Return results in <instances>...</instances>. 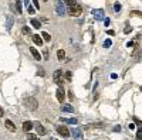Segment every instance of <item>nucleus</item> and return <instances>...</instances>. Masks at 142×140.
<instances>
[{"label":"nucleus","mask_w":142,"mask_h":140,"mask_svg":"<svg viewBox=\"0 0 142 140\" xmlns=\"http://www.w3.org/2000/svg\"><path fill=\"white\" fill-rule=\"evenodd\" d=\"M114 10H115V11H119V10H121V4H115V6H114Z\"/></svg>","instance_id":"obj_30"},{"label":"nucleus","mask_w":142,"mask_h":140,"mask_svg":"<svg viewBox=\"0 0 142 140\" xmlns=\"http://www.w3.org/2000/svg\"><path fill=\"white\" fill-rule=\"evenodd\" d=\"M71 134H73V137L77 140H81L83 139V130L80 129V127H73V132H71Z\"/></svg>","instance_id":"obj_4"},{"label":"nucleus","mask_w":142,"mask_h":140,"mask_svg":"<svg viewBox=\"0 0 142 140\" xmlns=\"http://www.w3.org/2000/svg\"><path fill=\"white\" fill-rule=\"evenodd\" d=\"M37 75H44V69H43V68H40V69H38V72H37Z\"/></svg>","instance_id":"obj_32"},{"label":"nucleus","mask_w":142,"mask_h":140,"mask_svg":"<svg viewBox=\"0 0 142 140\" xmlns=\"http://www.w3.org/2000/svg\"><path fill=\"white\" fill-rule=\"evenodd\" d=\"M56 93H57V99H58V102L63 103V100H64V98H66V92H64V89H63V88H58Z\"/></svg>","instance_id":"obj_9"},{"label":"nucleus","mask_w":142,"mask_h":140,"mask_svg":"<svg viewBox=\"0 0 142 140\" xmlns=\"http://www.w3.org/2000/svg\"><path fill=\"white\" fill-rule=\"evenodd\" d=\"M30 52H31V55L34 57V59H37V61L41 59V55H40V52L37 51V48H30Z\"/></svg>","instance_id":"obj_14"},{"label":"nucleus","mask_w":142,"mask_h":140,"mask_svg":"<svg viewBox=\"0 0 142 140\" xmlns=\"http://www.w3.org/2000/svg\"><path fill=\"white\" fill-rule=\"evenodd\" d=\"M36 130H37V133H38L40 136H43V134H46V133H47L46 127H44L43 124H40V123H36Z\"/></svg>","instance_id":"obj_10"},{"label":"nucleus","mask_w":142,"mask_h":140,"mask_svg":"<svg viewBox=\"0 0 142 140\" xmlns=\"http://www.w3.org/2000/svg\"><path fill=\"white\" fill-rule=\"evenodd\" d=\"M57 132H58L61 136H64V137H68V136H70V132H68V129L66 127V126H63V124L57 126Z\"/></svg>","instance_id":"obj_6"},{"label":"nucleus","mask_w":142,"mask_h":140,"mask_svg":"<svg viewBox=\"0 0 142 140\" xmlns=\"http://www.w3.org/2000/svg\"><path fill=\"white\" fill-rule=\"evenodd\" d=\"M33 1V4H34V7L36 8H40V3H38V0H31Z\"/></svg>","instance_id":"obj_28"},{"label":"nucleus","mask_w":142,"mask_h":140,"mask_svg":"<svg viewBox=\"0 0 142 140\" xmlns=\"http://www.w3.org/2000/svg\"><path fill=\"white\" fill-rule=\"evenodd\" d=\"M51 140H57V139H51Z\"/></svg>","instance_id":"obj_40"},{"label":"nucleus","mask_w":142,"mask_h":140,"mask_svg":"<svg viewBox=\"0 0 142 140\" xmlns=\"http://www.w3.org/2000/svg\"><path fill=\"white\" fill-rule=\"evenodd\" d=\"M4 126L7 127L10 132H16V126H14V123L11 122V120H9V119H6V122H4Z\"/></svg>","instance_id":"obj_11"},{"label":"nucleus","mask_w":142,"mask_h":140,"mask_svg":"<svg viewBox=\"0 0 142 140\" xmlns=\"http://www.w3.org/2000/svg\"><path fill=\"white\" fill-rule=\"evenodd\" d=\"M11 24H13V18H11V17H9V18H7V24H6V28L10 30V28H11Z\"/></svg>","instance_id":"obj_23"},{"label":"nucleus","mask_w":142,"mask_h":140,"mask_svg":"<svg viewBox=\"0 0 142 140\" xmlns=\"http://www.w3.org/2000/svg\"><path fill=\"white\" fill-rule=\"evenodd\" d=\"M27 10H28V13H30V14H34V7H33V6H30V4H28V6H27Z\"/></svg>","instance_id":"obj_27"},{"label":"nucleus","mask_w":142,"mask_h":140,"mask_svg":"<svg viewBox=\"0 0 142 140\" xmlns=\"http://www.w3.org/2000/svg\"><path fill=\"white\" fill-rule=\"evenodd\" d=\"M24 105L28 107V109H31V110H36L38 103H37V100H36L34 98H26V99H24Z\"/></svg>","instance_id":"obj_3"},{"label":"nucleus","mask_w":142,"mask_h":140,"mask_svg":"<svg viewBox=\"0 0 142 140\" xmlns=\"http://www.w3.org/2000/svg\"><path fill=\"white\" fill-rule=\"evenodd\" d=\"M63 3H66L68 7H73V6L77 4V0H63Z\"/></svg>","instance_id":"obj_19"},{"label":"nucleus","mask_w":142,"mask_h":140,"mask_svg":"<svg viewBox=\"0 0 142 140\" xmlns=\"http://www.w3.org/2000/svg\"><path fill=\"white\" fill-rule=\"evenodd\" d=\"M136 140H142V129L138 127V132H136Z\"/></svg>","instance_id":"obj_24"},{"label":"nucleus","mask_w":142,"mask_h":140,"mask_svg":"<svg viewBox=\"0 0 142 140\" xmlns=\"http://www.w3.org/2000/svg\"><path fill=\"white\" fill-rule=\"evenodd\" d=\"M16 10L19 14H21V11H23V7H21V0H17L16 1Z\"/></svg>","instance_id":"obj_18"},{"label":"nucleus","mask_w":142,"mask_h":140,"mask_svg":"<svg viewBox=\"0 0 142 140\" xmlns=\"http://www.w3.org/2000/svg\"><path fill=\"white\" fill-rule=\"evenodd\" d=\"M117 76H118L117 74H112V75H111V78H112V79H117Z\"/></svg>","instance_id":"obj_39"},{"label":"nucleus","mask_w":142,"mask_h":140,"mask_svg":"<svg viewBox=\"0 0 142 140\" xmlns=\"http://www.w3.org/2000/svg\"><path fill=\"white\" fill-rule=\"evenodd\" d=\"M21 33L24 34V35H30V34H31V30H30V28H28V27H23V28H21Z\"/></svg>","instance_id":"obj_21"},{"label":"nucleus","mask_w":142,"mask_h":140,"mask_svg":"<svg viewBox=\"0 0 142 140\" xmlns=\"http://www.w3.org/2000/svg\"><path fill=\"white\" fill-rule=\"evenodd\" d=\"M61 110L63 112H67V113H71V112H74V106L73 105H61Z\"/></svg>","instance_id":"obj_13"},{"label":"nucleus","mask_w":142,"mask_h":140,"mask_svg":"<svg viewBox=\"0 0 142 140\" xmlns=\"http://www.w3.org/2000/svg\"><path fill=\"white\" fill-rule=\"evenodd\" d=\"M34 123L33 122H30V120H26L24 123H23V130H24L26 133H30V130L33 129Z\"/></svg>","instance_id":"obj_8"},{"label":"nucleus","mask_w":142,"mask_h":140,"mask_svg":"<svg viewBox=\"0 0 142 140\" xmlns=\"http://www.w3.org/2000/svg\"><path fill=\"white\" fill-rule=\"evenodd\" d=\"M41 37H43V40H44V41H50V40H51L50 34H48V33H46V31H44V33L41 34Z\"/></svg>","instance_id":"obj_22"},{"label":"nucleus","mask_w":142,"mask_h":140,"mask_svg":"<svg viewBox=\"0 0 142 140\" xmlns=\"http://www.w3.org/2000/svg\"><path fill=\"white\" fill-rule=\"evenodd\" d=\"M1 116H4V110H3V107L0 106V117H1Z\"/></svg>","instance_id":"obj_35"},{"label":"nucleus","mask_w":142,"mask_h":140,"mask_svg":"<svg viewBox=\"0 0 142 140\" xmlns=\"http://www.w3.org/2000/svg\"><path fill=\"white\" fill-rule=\"evenodd\" d=\"M54 81L58 85L60 88H63V82H64V78H63V69H56L54 72Z\"/></svg>","instance_id":"obj_1"},{"label":"nucleus","mask_w":142,"mask_h":140,"mask_svg":"<svg viewBox=\"0 0 142 140\" xmlns=\"http://www.w3.org/2000/svg\"><path fill=\"white\" fill-rule=\"evenodd\" d=\"M112 130H114V132H121V126H115Z\"/></svg>","instance_id":"obj_31"},{"label":"nucleus","mask_w":142,"mask_h":140,"mask_svg":"<svg viewBox=\"0 0 142 140\" xmlns=\"http://www.w3.org/2000/svg\"><path fill=\"white\" fill-rule=\"evenodd\" d=\"M132 14H134V16H138V17L142 16V13H141V11H132Z\"/></svg>","instance_id":"obj_34"},{"label":"nucleus","mask_w":142,"mask_h":140,"mask_svg":"<svg viewBox=\"0 0 142 140\" xmlns=\"http://www.w3.org/2000/svg\"><path fill=\"white\" fill-rule=\"evenodd\" d=\"M104 21H105V25H109V18H104Z\"/></svg>","instance_id":"obj_36"},{"label":"nucleus","mask_w":142,"mask_h":140,"mask_svg":"<svg viewBox=\"0 0 142 140\" xmlns=\"http://www.w3.org/2000/svg\"><path fill=\"white\" fill-rule=\"evenodd\" d=\"M134 120H135V123L138 124V126H141V120H139L138 117H134Z\"/></svg>","instance_id":"obj_33"},{"label":"nucleus","mask_w":142,"mask_h":140,"mask_svg":"<svg viewBox=\"0 0 142 140\" xmlns=\"http://www.w3.org/2000/svg\"><path fill=\"white\" fill-rule=\"evenodd\" d=\"M31 25H33L34 28H40V27H41V23H40V20H37V18H31Z\"/></svg>","instance_id":"obj_17"},{"label":"nucleus","mask_w":142,"mask_h":140,"mask_svg":"<svg viewBox=\"0 0 142 140\" xmlns=\"http://www.w3.org/2000/svg\"><path fill=\"white\" fill-rule=\"evenodd\" d=\"M108 34H109V35H114L115 33H114V30H108Z\"/></svg>","instance_id":"obj_38"},{"label":"nucleus","mask_w":142,"mask_h":140,"mask_svg":"<svg viewBox=\"0 0 142 140\" xmlns=\"http://www.w3.org/2000/svg\"><path fill=\"white\" fill-rule=\"evenodd\" d=\"M27 140H40L37 134H33V133H27Z\"/></svg>","instance_id":"obj_20"},{"label":"nucleus","mask_w":142,"mask_h":140,"mask_svg":"<svg viewBox=\"0 0 142 140\" xmlns=\"http://www.w3.org/2000/svg\"><path fill=\"white\" fill-rule=\"evenodd\" d=\"M111 45H112V41H111V40H105V41H104V47H105V48H108V47H111Z\"/></svg>","instance_id":"obj_25"},{"label":"nucleus","mask_w":142,"mask_h":140,"mask_svg":"<svg viewBox=\"0 0 142 140\" xmlns=\"http://www.w3.org/2000/svg\"><path fill=\"white\" fill-rule=\"evenodd\" d=\"M57 58H58V61H63L66 58V51L64 49H58L57 51Z\"/></svg>","instance_id":"obj_16"},{"label":"nucleus","mask_w":142,"mask_h":140,"mask_svg":"<svg viewBox=\"0 0 142 140\" xmlns=\"http://www.w3.org/2000/svg\"><path fill=\"white\" fill-rule=\"evenodd\" d=\"M68 98H70V99H73V98H74V95H73V92H68Z\"/></svg>","instance_id":"obj_37"},{"label":"nucleus","mask_w":142,"mask_h":140,"mask_svg":"<svg viewBox=\"0 0 142 140\" xmlns=\"http://www.w3.org/2000/svg\"><path fill=\"white\" fill-rule=\"evenodd\" d=\"M131 30H132V28H131L129 25H126L125 28H124V33H125V34H128V33H131Z\"/></svg>","instance_id":"obj_29"},{"label":"nucleus","mask_w":142,"mask_h":140,"mask_svg":"<svg viewBox=\"0 0 142 140\" xmlns=\"http://www.w3.org/2000/svg\"><path fill=\"white\" fill-rule=\"evenodd\" d=\"M66 79H67V82L71 81V72L70 71H66Z\"/></svg>","instance_id":"obj_26"},{"label":"nucleus","mask_w":142,"mask_h":140,"mask_svg":"<svg viewBox=\"0 0 142 140\" xmlns=\"http://www.w3.org/2000/svg\"><path fill=\"white\" fill-rule=\"evenodd\" d=\"M81 13H83V7L77 3L75 6H73V7H70V16H73V17H78V16H81Z\"/></svg>","instance_id":"obj_2"},{"label":"nucleus","mask_w":142,"mask_h":140,"mask_svg":"<svg viewBox=\"0 0 142 140\" xmlns=\"http://www.w3.org/2000/svg\"><path fill=\"white\" fill-rule=\"evenodd\" d=\"M61 122H64V123H68V124H75L77 123V119L75 117H61Z\"/></svg>","instance_id":"obj_15"},{"label":"nucleus","mask_w":142,"mask_h":140,"mask_svg":"<svg viewBox=\"0 0 142 140\" xmlns=\"http://www.w3.org/2000/svg\"><path fill=\"white\" fill-rule=\"evenodd\" d=\"M56 10H57V14H60V16H63V14L66 13V7H64V3H63V0H58V1H57Z\"/></svg>","instance_id":"obj_5"},{"label":"nucleus","mask_w":142,"mask_h":140,"mask_svg":"<svg viewBox=\"0 0 142 140\" xmlns=\"http://www.w3.org/2000/svg\"><path fill=\"white\" fill-rule=\"evenodd\" d=\"M92 14H94V17H95L97 20H104V10H102V8H95V10H92Z\"/></svg>","instance_id":"obj_7"},{"label":"nucleus","mask_w":142,"mask_h":140,"mask_svg":"<svg viewBox=\"0 0 142 140\" xmlns=\"http://www.w3.org/2000/svg\"><path fill=\"white\" fill-rule=\"evenodd\" d=\"M31 38H33V42L36 44V45H40V47L43 45V38L38 35V34H34Z\"/></svg>","instance_id":"obj_12"}]
</instances>
